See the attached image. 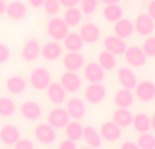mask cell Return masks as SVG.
<instances>
[{"instance_id": "obj_9", "label": "cell", "mask_w": 155, "mask_h": 149, "mask_svg": "<svg viewBox=\"0 0 155 149\" xmlns=\"http://www.w3.org/2000/svg\"><path fill=\"white\" fill-rule=\"evenodd\" d=\"M67 113L70 114L71 119L74 121H80L84 118L87 107H86V102L83 99L78 98V96H72L71 99L67 100Z\"/></svg>"}, {"instance_id": "obj_43", "label": "cell", "mask_w": 155, "mask_h": 149, "mask_svg": "<svg viewBox=\"0 0 155 149\" xmlns=\"http://www.w3.org/2000/svg\"><path fill=\"white\" fill-rule=\"evenodd\" d=\"M147 14L154 19L155 22V0H150L147 4Z\"/></svg>"}, {"instance_id": "obj_45", "label": "cell", "mask_w": 155, "mask_h": 149, "mask_svg": "<svg viewBox=\"0 0 155 149\" xmlns=\"http://www.w3.org/2000/svg\"><path fill=\"white\" fill-rule=\"evenodd\" d=\"M29 2V4L31 5L33 8H40L44 5V3H45V0H27Z\"/></svg>"}, {"instance_id": "obj_2", "label": "cell", "mask_w": 155, "mask_h": 149, "mask_svg": "<svg viewBox=\"0 0 155 149\" xmlns=\"http://www.w3.org/2000/svg\"><path fill=\"white\" fill-rule=\"evenodd\" d=\"M30 85L34 88L35 91H46L48 85L52 83L51 72L44 67H38L30 72L29 76Z\"/></svg>"}, {"instance_id": "obj_12", "label": "cell", "mask_w": 155, "mask_h": 149, "mask_svg": "<svg viewBox=\"0 0 155 149\" xmlns=\"http://www.w3.org/2000/svg\"><path fill=\"white\" fill-rule=\"evenodd\" d=\"M46 95L51 103H53L54 106H60L67 99V91L64 90L60 81H52L46 88Z\"/></svg>"}, {"instance_id": "obj_51", "label": "cell", "mask_w": 155, "mask_h": 149, "mask_svg": "<svg viewBox=\"0 0 155 149\" xmlns=\"http://www.w3.org/2000/svg\"><path fill=\"white\" fill-rule=\"evenodd\" d=\"M3 149H7V148H3Z\"/></svg>"}, {"instance_id": "obj_28", "label": "cell", "mask_w": 155, "mask_h": 149, "mask_svg": "<svg viewBox=\"0 0 155 149\" xmlns=\"http://www.w3.org/2000/svg\"><path fill=\"white\" fill-rule=\"evenodd\" d=\"M63 42H64V48L67 49V52H80L84 45V41L76 31H70L67 37L63 40Z\"/></svg>"}, {"instance_id": "obj_22", "label": "cell", "mask_w": 155, "mask_h": 149, "mask_svg": "<svg viewBox=\"0 0 155 149\" xmlns=\"http://www.w3.org/2000/svg\"><path fill=\"white\" fill-rule=\"evenodd\" d=\"M113 33H114V35H117V37L123 38V40H127V38H129L135 33L134 22L127 18H121L120 21H117L113 24Z\"/></svg>"}, {"instance_id": "obj_39", "label": "cell", "mask_w": 155, "mask_h": 149, "mask_svg": "<svg viewBox=\"0 0 155 149\" xmlns=\"http://www.w3.org/2000/svg\"><path fill=\"white\" fill-rule=\"evenodd\" d=\"M14 149H35L34 142L29 138H19L18 142L14 145Z\"/></svg>"}, {"instance_id": "obj_31", "label": "cell", "mask_w": 155, "mask_h": 149, "mask_svg": "<svg viewBox=\"0 0 155 149\" xmlns=\"http://www.w3.org/2000/svg\"><path fill=\"white\" fill-rule=\"evenodd\" d=\"M64 133L65 137L68 140H72V141H79L80 138H83V126L79 121H70L68 125L64 128Z\"/></svg>"}, {"instance_id": "obj_15", "label": "cell", "mask_w": 155, "mask_h": 149, "mask_svg": "<svg viewBox=\"0 0 155 149\" xmlns=\"http://www.w3.org/2000/svg\"><path fill=\"white\" fill-rule=\"evenodd\" d=\"M83 74L88 83H102V80L105 79V69L98 64V61H93L84 64Z\"/></svg>"}, {"instance_id": "obj_26", "label": "cell", "mask_w": 155, "mask_h": 149, "mask_svg": "<svg viewBox=\"0 0 155 149\" xmlns=\"http://www.w3.org/2000/svg\"><path fill=\"white\" fill-rule=\"evenodd\" d=\"M83 140L88 144V147L97 149L101 148L102 137L99 134V130H97L94 126H83Z\"/></svg>"}, {"instance_id": "obj_48", "label": "cell", "mask_w": 155, "mask_h": 149, "mask_svg": "<svg viewBox=\"0 0 155 149\" xmlns=\"http://www.w3.org/2000/svg\"><path fill=\"white\" fill-rule=\"evenodd\" d=\"M151 130L155 133V114L151 117Z\"/></svg>"}, {"instance_id": "obj_38", "label": "cell", "mask_w": 155, "mask_h": 149, "mask_svg": "<svg viewBox=\"0 0 155 149\" xmlns=\"http://www.w3.org/2000/svg\"><path fill=\"white\" fill-rule=\"evenodd\" d=\"M142 49L147 57H155V35H150L146 38Z\"/></svg>"}, {"instance_id": "obj_5", "label": "cell", "mask_w": 155, "mask_h": 149, "mask_svg": "<svg viewBox=\"0 0 155 149\" xmlns=\"http://www.w3.org/2000/svg\"><path fill=\"white\" fill-rule=\"evenodd\" d=\"M70 121L71 117L67 113V109H64V107L57 106L54 109H52L48 114V123L51 126H53L56 130L57 129H64Z\"/></svg>"}, {"instance_id": "obj_10", "label": "cell", "mask_w": 155, "mask_h": 149, "mask_svg": "<svg viewBox=\"0 0 155 149\" xmlns=\"http://www.w3.org/2000/svg\"><path fill=\"white\" fill-rule=\"evenodd\" d=\"M135 96L140 102H151L155 99V83L151 80H143L135 87Z\"/></svg>"}, {"instance_id": "obj_37", "label": "cell", "mask_w": 155, "mask_h": 149, "mask_svg": "<svg viewBox=\"0 0 155 149\" xmlns=\"http://www.w3.org/2000/svg\"><path fill=\"white\" fill-rule=\"evenodd\" d=\"M42 7L45 8V12L49 16H57V14L60 12V8H61V4L59 0H45Z\"/></svg>"}, {"instance_id": "obj_50", "label": "cell", "mask_w": 155, "mask_h": 149, "mask_svg": "<svg viewBox=\"0 0 155 149\" xmlns=\"http://www.w3.org/2000/svg\"><path fill=\"white\" fill-rule=\"evenodd\" d=\"M146 2H150V0H146Z\"/></svg>"}, {"instance_id": "obj_27", "label": "cell", "mask_w": 155, "mask_h": 149, "mask_svg": "<svg viewBox=\"0 0 155 149\" xmlns=\"http://www.w3.org/2000/svg\"><path fill=\"white\" fill-rule=\"evenodd\" d=\"M112 121H114L121 129H125L132 125L134 115H132V113L128 109H120V107H117V110H114V113L112 115Z\"/></svg>"}, {"instance_id": "obj_19", "label": "cell", "mask_w": 155, "mask_h": 149, "mask_svg": "<svg viewBox=\"0 0 155 149\" xmlns=\"http://www.w3.org/2000/svg\"><path fill=\"white\" fill-rule=\"evenodd\" d=\"M117 80L120 85L127 90H135L137 84V77L135 72L128 67H121L117 69Z\"/></svg>"}, {"instance_id": "obj_49", "label": "cell", "mask_w": 155, "mask_h": 149, "mask_svg": "<svg viewBox=\"0 0 155 149\" xmlns=\"http://www.w3.org/2000/svg\"><path fill=\"white\" fill-rule=\"evenodd\" d=\"M82 149H94V148H91V147H84V148H82Z\"/></svg>"}, {"instance_id": "obj_6", "label": "cell", "mask_w": 155, "mask_h": 149, "mask_svg": "<svg viewBox=\"0 0 155 149\" xmlns=\"http://www.w3.org/2000/svg\"><path fill=\"white\" fill-rule=\"evenodd\" d=\"M106 98V88L101 83H90L84 90V99L90 104H99Z\"/></svg>"}, {"instance_id": "obj_41", "label": "cell", "mask_w": 155, "mask_h": 149, "mask_svg": "<svg viewBox=\"0 0 155 149\" xmlns=\"http://www.w3.org/2000/svg\"><path fill=\"white\" fill-rule=\"evenodd\" d=\"M57 149H76V144H75V141H72V140L65 138L59 144Z\"/></svg>"}, {"instance_id": "obj_44", "label": "cell", "mask_w": 155, "mask_h": 149, "mask_svg": "<svg viewBox=\"0 0 155 149\" xmlns=\"http://www.w3.org/2000/svg\"><path fill=\"white\" fill-rule=\"evenodd\" d=\"M120 149H140L139 145L136 144V142H132V141H125L121 144Z\"/></svg>"}, {"instance_id": "obj_40", "label": "cell", "mask_w": 155, "mask_h": 149, "mask_svg": "<svg viewBox=\"0 0 155 149\" xmlns=\"http://www.w3.org/2000/svg\"><path fill=\"white\" fill-rule=\"evenodd\" d=\"M11 56V50L7 45L4 43H0V64H4V62L8 61Z\"/></svg>"}, {"instance_id": "obj_33", "label": "cell", "mask_w": 155, "mask_h": 149, "mask_svg": "<svg viewBox=\"0 0 155 149\" xmlns=\"http://www.w3.org/2000/svg\"><path fill=\"white\" fill-rule=\"evenodd\" d=\"M98 64L104 68L105 71H112L117 67V59L114 54H112L110 52L104 50L98 54Z\"/></svg>"}, {"instance_id": "obj_13", "label": "cell", "mask_w": 155, "mask_h": 149, "mask_svg": "<svg viewBox=\"0 0 155 149\" xmlns=\"http://www.w3.org/2000/svg\"><path fill=\"white\" fill-rule=\"evenodd\" d=\"M104 48H105V50L110 52L114 56H121V54L124 56L128 46L125 43V40L113 34V35H107V37L104 38Z\"/></svg>"}, {"instance_id": "obj_29", "label": "cell", "mask_w": 155, "mask_h": 149, "mask_svg": "<svg viewBox=\"0 0 155 149\" xmlns=\"http://www.w3.org/2000/svg\"><path fill=\"white\" fill-rule=\"evenodd\" d=\"M132 126L139 134L147 133L151 130V117H148L146 113H137L136 115H134Z\"/></svg>"}, {"instance_id": "obj_11", "label": "cell", "mask_w": 155, "mask_h": 149, "mask_svg": "<svg viewBox=\"0 0 155 149\" xmlns=\"http://www.w3.org/2000/svg\"><path fill=\"white\" fill-rule=\"evenodd\" d=\"M84 57L80 52H67L65 56H63V67L65 71L70 72H79L84 67Z\"/></svg>"}, {"instance_id": "obj_42", "label": "cell", "mask_w": 155, "mask_h": 149, "mask_svg": "<svg viewBox=\"0 0 155 149\" xmlns=\"http://www.w3.org/2000/svg\"><path fill=\"white\" fill-rule=\"evenodd\" d=\"M61 7L64 8H71V7H78V4L80 3V0H59Z\"/></svg>"}, {"instance_id": "obj_36", "label": "cell", "mask_w": 155, "mask_h": 149, "mask_svg": "<svg viewBox=\"0 0 155 149\" xmlns=\"http://www.w3.org/2000/svg\"><path fill=\"white\" fill-rule=\"evenodd\" d=\"M80 11L86 15H93L99 5V0H80Z\"/></svg>"}, {"instance_id": "obj_21", "label": "cell", "mask_w": 155, "mask_h": 149, "mask_svg": "<svg viewBox=\"0 0 155 149\" xmlns=\"http://www.w3.org/2000/svg\"><path fill=\"white\" fill-rule=\"evenodd\" d=\"M21 138V132L14 125H4L0 128V141L7 147H12Z\"/></svg>"}, {"instance_id": "obj_35", "label": "cell", "mask_w": 155, "mask_h": 149, "mask_svg": "<svg viewBox=\"0 0 155 149\" xmlns=\"http://www.w3.org/2000/svg\"><path fill=\"white\" fill-rule=\"evenodd\" d=\"M136 144L140 149H155V136L151 133H142L139 134L136 140Z\"/></svg>"}, {"instance_id": "obj_23", "label": "cell", "mask_w": 155, "mask_h": 149, "mask_svg": "<svg viewBox=\"0 0 155 149\" xmlns=\"http://www.w3.org/2000/svg\"><path fill=\"white\" fill-rule=\"evenodd\" d=\"M7 16L12 21H21L26 16L27 14V7L23 2L21 0H12L7 4V11H5Z\"/></svg>"}, {"instance_id": "obj_46", "label": "cell", "mask_w": 155, "mask_h": 149, "mask_svg": "<svg viewBox=\"0 0 155 149\" xmlns=\"http://www.w3.org/2000/svg\"><path fill=\"white\" fill-rule=\"evenodd\" d=\"M7 11V2L5 0H0V16L4 15Z\"/></svg>"}, {"instance_id": "obj_17", "label": "cell", "mask_w": 155, "mask_h": 149, "mask_svg": "<svg viewBox=\"0 0 155 149\" xmlns=\"http://www.w3.org/2000/svg\"><path fill=\"white\" fill-rule=\"evenodd\" d=\"M22 59L27 62H33L38 59V56L41 54V45L38 42V40L35 38H30L25 42L23 48H22Z\"/></svg>"}, {"instance_id": "obj_47", "label": "cell", "mask_w": 155, "mask_h": 149, "mask_svg": "<svg viewBox=\"0 0 155 149\" xmlns=\"http://www.w3.org/2000/svg\"><path fill=\"white\" fill-rule=\"evenodd\" d=\"M99 2L104 3L105 5H107V4H118L121 0H99Z\"/></svg>"}, {"instance_id": "obj_8", "label": "cell", "mask_w": 155, "mask_h": 149, "mask_svg": "<svg viewBox=\"0 0 155 149\" xmlns=\"http://www.w3.org/2000/svg\"><path fill=\"white\" fill-rule=\"evenodd\" d=\"M99 134H101L102 140L109 142H116L121 138V128L114 122V121H105L99 126Z\"/></svg>"}, {"instance_id": "obj_25", "label": "cell", "mask_w": 155, "mask_h": 149, "mask_svg": "<svg viewBox=\"0 0 155 149\" xmlns=\"http://www.w3.org/2000/svg\"><path fill=\"white\" fill-rule=\"evenodd\" d=\"M5 90L11 95H21L27 88V81L22 76H11L5 80Z\"/></svg>"}, {"instance_id": "obj_16", "label": "cell", "mask_w": 155, "mask_h": 149, "mask_svg": "<svg viewBox=\"0 0 155 149\" xmlns=\"http://www.w3.org/2000/svg\"><path fill=\"white\" fill-rule=\"evenodd\" d=\"M21 115L27 121H38L42 115V107L34 100H26L21 104Z\"/></svg>"}, {"instance_id": "obj_7", "label": "cell", "mask_w": 155, "mask_h": 149, "mask_svg": "<svg viewBox=\"0 0 155 149\" xmlns=\"http://www.w3.org/2000/svg\"><path fill=\"white\" fill-rule=\"evenodd\" d=\"M125 62L132 68H142L147 62V56L139 46H129L124 53Z\"/></svg>"}, {"instance_id": "obj_1", "label": "cell", "mask_w": 155, "mask_h": 149, "mask_svg": "<svg viewBox=\"0 0 155 149\" xmlns=\"http://www.w3.org/2000/svg\"><path fill=\"white\" fill-rule=\"evenodd\" d=\"M46 33L53 41H63L70 33V26L60 16H52L46 23Z\"/></svg>"}, {"instance_id": "obj_24", "label": "cell", "mask_w": 155, "mask_h": 149, "mask_svg": "<svg viewBox=\"0 0 155 149\" xmlns=\"http://www.w3.org/2000/svg\"><path fill=\"white\" fill-rule=\"evenodd\" d=\"M135 102V94L132 90H127V88H120L117 92L114 94V104L120 109H129Z\"/></svg>"}, {"instance_id": "obj_32", "label": "cell", "mask_w": 155, "mask_h": 149, "mask_svg": "<svg viewBox=\"0 0 155 149\" xmlns=\"http://www.w3.org/2000/svg\"><path fill=\"white\" fill-rule=\"evenodd\" d=\"M83 18V12L80 11L79 7H71V8H65L63 19L65 21V23L70 27H75L82 22Z\"/></svg>"}, {"instance_id": "obj_18", "label": "cell", "mask_w": 155, "mask_h": 149, "mask_svg": "<svg viewBox=\"0 0 155 149\" xmlns=\"http://www.w3.org/2000/svg\"><path fill=\"white\" fill-rule=\"evenodd\" d=\"M79 34L82 37V40L84 41V43H97L101 38V30L95 23H84L80 26Z\"/></svg>"}, {"instance_id": "obj_34", "label": "cell", "mask_w": 155, "mask_h": 149, "mask_svg": "<svg viewBox=\"0 0 155 149\" xmlns=\"http://www.w3.org/2000/svg\"><path fill=\"white\" fill-rule=\"evenodd\" d=\"M16 111V103L8 96H2L0 98V117L8 118L14 115Z\"/></svg>"}, {"instance_id": "obj_3", "label": "cell", "mask_w": 155, "mask_h": 149, "mask_svg": "<svg viewBox=\"0 0 155 149\" xmlns=\"http://www.w3.org/2000/svg\"><path fill=\"white\" fill-rule=\"evenodd\" d=\"M56 129L51 126L48 122L38 123L34 129V138L42 145H51L56 141Z\"/></svg>"}, {"instance_id": "obj_4", "label": "cell", "mask_w": 155, "mask_h": 149, "mask_svg": "<svg viewBox=\"0 0 155 149\" xmlns=\"http://www.w3.org/2000/svg\"><path fill=\"white\" fill-rule=\"evenodd\" d=\"M134 26H135V33H137L142 37H150L155 30V22L147 12H144V14H139L135 18Z\"/></svg>"}, {"instance_id": "obj_20", "label": "cell", "mask_w": 155, "mask_h": 149, "mask_svg": "<svg viewBox=\"0 0 155 149\" xmlns=\"http://www.w3.org/2000/svg\"><path fill=\"white\" fill-rule=\"evenodd\" d=\"M41 56L46 61H56L60 57H63V46L57 41L52 40L41 46Z\"/></svg>"}, {"instance_id": "obj_30", "label": "cell", "mask_w": 155, "mask_h": 149, "mask_svg": "<svg viewBox=\"0 0 155 149\" xmlns=\"http://www.w3.org/2000/svg\"><path fill=\"white\" fill-rule=\"evenodd\" d=\"M102 15L110 23H116L117 21H120L121 18H124V10L121 8L120 4H107L105 5V8L102 10Z\"/></svg>"}, {"instance_id": "obj_14", "label": "cell", "mask_w": 155, "mask_h": 149, "mask_svg": "<svg viewBox=\"0 0 155 149\" xmlns=\"http://www.w3.org/2000/svg\"><path fill=\"white\" fill-rule=\"evenodd\" d=\"M60 83H61V85L64 87V90L71 94H75L82 88V77L78 74V72L65 71V72L60 76Z\"/></svg>"}]
</instances>
